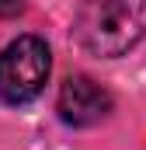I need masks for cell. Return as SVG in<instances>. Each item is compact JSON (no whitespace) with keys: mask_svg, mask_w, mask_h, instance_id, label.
Instances as JSON below:
<instances>
[{"mask_svg":"<svg viewBox=\"0 0 146 150\" xmlns=\"http://www.w3.org/2000/svg\"><path fill=\"white\" fill-rule=\"evenodd\" d=\"M73 32L77 42L94 56H125L146 38V0H87Z\"/></svg>","mask_w":146,"mask_h":150,"instance_id":"1","label":"cell"},{"mask_svg":"<svg viewBox=\"0 0 146 150\" xmlns=\"http://www.w3.org/2000/svg\"><path fill=\"white\" fill-rule=\"evenodd\" d=\"M52 70L49 45L35 35L14 38L0 52V105H28L42 94Z\"/></svg>","mask_w":146,"mask_h":150,"instance_id":"2","label":"cell"},{"mask_svg":"<svg viewBox=\"0 0 146 150\" xmlns=\"http://www.w3.org/2000/svg\"><path fill=\"white\" fill-rule=\"evenodd\" d=\"M25 11V0H0V18H18Z\"/></svg>","mask_w":146,"mask_h":150,"instance_id":"4","label":"cell"},{"mask_svg":"<svg viewBox=\"0 0 146 150\" xmlns=\"http://www.w3.org/2000/svg\"><path fill=\"white\" fill-rule=\"evenodd\" d=\"M111 112V94L91 77H66L59 87V115L70 126H98Z\"/></svg>","mask_w":146,"mask_h":150,"instance_id":"3","label":"cell"}]
</instances>
